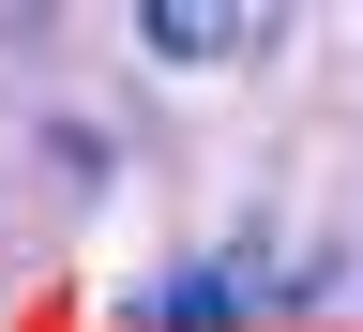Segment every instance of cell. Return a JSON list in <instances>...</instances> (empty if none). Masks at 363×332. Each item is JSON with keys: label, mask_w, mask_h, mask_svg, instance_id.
I'll list each match as a JSON object with an SVG mask.
<instances>
[{"label": "cell", "mask_w": 363, "mask_h": 332, "mask_svg": "<svg viewBox=\"0 0 363 332\" xmlns=\"http://www.w3.org/2000/svg\"><path fill=\"white\" fill-rule=\"evenodd\" d=\"M136 45H152V61H242V45H272V16H227V0H152V16H136Z\"/></svg>", "instance_id": "obj_1"}, {"label": "cell", "mask_w": 363, "mask_h": 332, "mask_svg": "<svg viewBox=\"0 0 363 332\" xmlns=\"http://www.w3.org/2000/svg\"><path fill=\"white\" fill-rule=\"evenodd\" d=\"M227 317V272H167V287H136V332H197Z\"/></svg>", "instance_id": "obj_2"}]
</instances>
